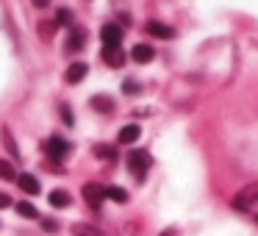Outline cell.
<instances>
[{
  "instance_id": "6da1fadb",
  "label": "cell",
  "mask_w": 258,
  "mask_h": 236,
  "mask_svg": "<svg viewBox=\"0 0 258 236\" xmlns=\"http://www.w3.org/2000/svg\"><path fill=\"white\" fill-rule=\"evenodd\" d=\"M233 208L241 211V214H247V217H252L258 222V184H250V186H244L241 192H236Z\"/></svg>"
},
{
  "instance_id": "7a4b0ae2",
  "label": "cell",
  "mask_w": 258,
  "mask_h": 236,
  "mask_svg": "<svg viewBox=\"0 0 258 236\" xmlns=\"http://www.w3.org/2000/svg\"><path fill=\"white\" fill-rule=\"evenodd\" d=\"M150 164H153V158H150L147 150H131L128 153V169H131V175H134L136 181H145Z\"/></svg>"
},
{
  "instance_id": "3957f363",
  "label": "cell",
  "mask_w": 258,
  "mask_h": 236,
  "mask_svg": "<svg viewBox=\"0 0 258 236\" xmlns=\"http://www.w3.org/2000/svg\"><path fill=\"white\" fill-rule=\"evenodd\" d=\"M45 153L50 161H64L70 153V142L64 139V136H50V139L45 142Z\"/></svg>"
},
{
  "instance_id": "277c9868",
  "label": "cell",
  "mask_w": 258,
  "mask_h": 236,
  "mask_svg": "<svg viewBox=\"0 0 258 236\" xmlns=\"http://www.w3.org/2000/svg\"><path fill=\"white\" fill-rule=\"evenodd\" d=\"M81 195H84L86 206L100 208V206H103V200H106V186H100V184H95V181H89V184H84Z\"/></svg>"
},
{
  "instance_id": "5b68a950",
  "label": "cell",
  "mask_w": 258,
  "mask_h": 236,
  "mask_svg": "<svg viewBox=\"0 0 258 236\" xmlns=\"http://www.w3.org/2000/svg\"><path fill=\"white\" fill-rule=\"evenodd\" d=\"M103 62L108 67L119 70L125 64V53H122V45H103Z\"/></svg>"
},
{
  "instance_id": "8992f818",
  "label": "cell",
  "mask_w": 258,
  "mask_h": 236,
  "mask_svg": "<svg viewBox=\"0 0 258 236\" xmlns=\"http://www.w3.org/2000/svg\"><path fill=\"white\" fill-rule=\"evenodd\" d=\"M17 184H20V189H23L25 195H39V192H42L39 178H36V175H31V172H20L17 175Z\"/></svg>"
},
{
  "instance_id": "52a82bcc",
  "label": "cell",
  "mask_w": 258,
  "mask_h": 236,
  "mask_svg": "<svg viewBox=\"0 0 258 236\" xmlns=\"http://www.w3.org/2000/svg\"><path fill=\"white\" fill-rule=\"evenodd\" d=\"M100 39H103V45H122V28H119V25H114V23L103 25Z\"/></svg>"
},
{
  "instance_id": "ba28073f",
  "label": "cell",
  "mask_w": 258,
  "mask_h": 236,
  "mask_svg": "<svg viewBox=\"0 0 258 236\" xmlns=\"http://www.w3.org/2000/svg\"><path fill=\"white\" fill-rule=\"evenodd\" d=\"M145 28H147V34L156 36V39H172V36H175V31L169 28L167 23H158V20H150Z\"/></svg>"
},
{
  "instance_id": "9c48e42d",
  "label": "cell",
  "mask_w": 258,
  "mask_h": 236,
  "mask_svg": "<svg viewBox=\"0 0 258 236\" xmlns=\"http://www.w3.org/2000/svg\"><path fill=\"white\" fill-rule=\"evenodd\" d=\"M131 58H134L136 64H150L153 58H156V50H153L150 45H134V50H131Z\"/></svg>"
},
{
  "instance_id": "30bf717a",
  "label": "cell",
  "mask_w": 258,
  "mask_h": 236,
  "mask_svg": "<svg viewBox=\"0 0 258 236\" xmlns=\"http://www.w3.org/2000/svg\"><path fill=\"white\" fill-rule=\"evenodd\" d=\"M86 73H89V67H86L84 62H75L67 67V75H64V78H67V84H81V81L86 78Z\"/></svg>"
},
{
  "instance_id": "8fae6325",
  "label": "cell",
  "mask_w": 258,
  "mask_h": 236,
  "mask_svg": "<svg viewBox=\"0 0 258 236\" xmlns=\"http://www.w3.org/2000/svg\"><path fill=\"white\" fill-rule=\"evenodd\" d=\"M139 136H142V128H139L136 123H131V125H125V128H119V136H117V139H119V145H134Z\"/></svg>"
},
{
  "instance_id": "7c38bea8",
  "label": "cell",
  "mask_w": 258,
  "mask_h": 236,
  "mask_svg": "<svg viewBox=\"0 0 258 236\" xmlns=\"http://www.w3.org/2000/svg\"><path fill=\"white\" fill-rule=\"evenodd\" d=\"M95 111H100V114H111L114 111V100L108 95H97V97H92V103H89Z\"/></svg>"
},
{
  "instance_id": "4fadbf2b",
  "label": "cell",
  "mask_w": 258,
  "mask_h": 236,
  "mask_svg": "<svg viewBox=\"0 0 258 236\" xmlns=\"http://www.w3.org/2000/svg\"><path fill=\"white\" fill-rule=\"evenodd\" d=\"M47 200H50V206H53V208H67V206H70V192H64V189H53L50 195H47Z\"/></svg>"
},
{
  "instance_id": "5bb4252c",
  "label": "cell",
  "mask_w": 258,
  "mask_h": 236,
  "mask_svg": "<svg viewBox=\"0 0 258 236\" xmlns=\"http://www.w3.org/2000/svg\"><path fill=\"white\" fill-rule=\"evenodd\" d=\"M92 153H95L97 158H103V161H117V147L114 145H95Z\"/></svg>"
},
{
  "instance_id": "9a60e30c",
  "label": "cell",
  "mask_w": 258,
  "mask_h": 236,
  "mask_svg": "<svg viewBox=\"0 0 258 236\" xmlns=\"http://www.w3.org/2000/svg\"><path fill=\"white\" fill-rule=\"evenodd\" d=\"M17 214H20V217H25V219H39V211H36V206H34V203H28V200L17 203Z\"/></svg>"
},
{
  "instance_id": "2e32d148",
  "label": "cell",
  "mask_w": 258,
  "mask_h": 236,
  "mask_svg": "<svg viewBox=\"0 0 258 236\" xmlns=\"http://www.w3.org/2000/svg\"><path fill=\"white\" fill-rule=\"evenodd\" d=\"M106 197L114 203H128V192L122 186H106Z\"/></svg>"
},
{
  "instance_id": "e0dca14e",
  "label": "cell",
  "mask_w": 258,
  "mask_h": 236,
  "mask_svg": "<svg viewBox=\"0 0 258 236\" xmlns=\"http://www.w3.org/2000/svg\"><path fill=\"white\" fill-rule=\"evenodd\" d=\"M17 178V169L9 158H0V181H14Z\"/></svg>"
},
{
  "instance_id": "ac0fdd59",
  "label": "cell",
  "mask_w": 258,
  "mask_h": 236,
  "mask_svg": "<svg viewBox=\"0 0 258 236\" xmlns=\"http://www.w3.org/2000/svg\"><path fill=\"white\" fill-rule=\"evenodd\" d=\"M84 42H86L84 31H75L73 28V34H70V39H67V50H81V47H84Z\"/></svg>"
},
{
  "instance_id": "d6986e66",
  "label": "cell",
  "mask_w": 258,
  "mask_h": 236,
  "mask_svg": "<svg viewBox=\"0 0 258 236\" xmlns=\"http://www.w3.org/2000/svg\"><path fill=\"white\" fill-rule=\"evenodd\" d=\"M3 147H6L9 153H12V158H20L17 142H14V136H12V131H9V128H3Z\"/></svg>"
},
{
  "instance_id": "ffe728a7",
  "label": "cell",
  "mask_w": 258,
  "mask_h": 236,
  "mask_svg": "<svg viewBox=\"0 0 258 236\" xmlns=\"http://www.w3.org/2000/svg\"><path fill=\"white\" fill-rule=\"evenodd\" d=\"M56 25H73V28H75L73 12H67V9H58V12H56Z\"/></svg>"
},
{
  "instance_id": "44dd1931",
  "label": "cell",
  "mask_w": 258,
  "mask_h": 236,
  "mask_svg": "<svg viewBox=\"0 0 258 236\" xmlns=\"http://www.w3.org/2000/svg\"><path fill=\"white\" fill-rule=\"evenodd\" d=\"M56 28H58V25H56V20H53V23H42V25H39V34H42V39H50V36L56 34Z\"/></svg>"
},
{
  "instance_id": "7402d4cb",
  "label": "cell",
  "mask_w": 258,
  "mask_h": 236,
  "mask_svg": "<svg viewBox=\"0 0 258 236\" xmlns=\"http://www.w3.org/2000/svg\"><path fill=\"white\" fill-rule=\"evenodd\" d=\"M73 233H75V236H100L95 228H86V225H75Z\"/></svg>"
},
{
  "instance_id": "603a6c76",
  "label": "cell",
  "mask_w": 258,
  "mask_h": 236,
  "mask_svg": "<svg viewBox=\"0 0 258 236\" xmlns=\"http://www.w3.org/2000/svg\"><path fill=\"white\" fill-rule=\"evenodd\" d=\"M42 228H45L47 233H56V230H58V222H56V219H42Z\"/></svg>"
},
{
  "instance_id": "cb8c5ba5",
  "label": "cell",
  "mask_w": 258,
  "mask_h": 236,
  "mask_svg": "<svg viewBox=\"0 0 258 236\" xmlns=\"http://www.w3.org/2000/svg\"><path fill=\"white\" fill-rule=\"evenodd\" d=\"M61 117H64V123H67V125L75 123V120H73V111H70V106H61Z\"/></svg>"
},
{
  "instance_id": "d4e9b609",
  "label": "cell",
  "mask_w": 258,
  "mask_h": 236,
  "mask_svg": "<svg viewBox=\"0 0 258 236\" xmlns=\"http://www.w3.org/2000/svg\"><path fill=\"white\" fill-rule=\"evenodd\" d=\"M125 92H128V95H136V92H139V84H136V81H125Z\"/></svg>"
},
{
  "instance_id": "484cf974",
  "label": "cell",
  "mask_w": 258,
  "mask_h": 236,
  "mask_svg": "<svg viewBox=\"0 0 258 236\" xmlns=\"http://www.w3.org/2000/svg\"><path fill=\"white\" fill-rule=\"evenodd\" d=\"M9 206H12V197L6 192H0V208H9Z\"/></svg>"
},
{
  "instance_id": "4316f807",
  "label": "cell",
  "mask_w": 258,
  "mask_h": 236,
  "mask_svg": "<svg viewBox=\"0 0 258 236\" xmlns=\"http://www.w3.org/2000/svg\"><path fill=\"white\" fill-rule=\"evenodd\" d=\"M34 6H39V9H45V6H50V0H31Z\"/></svg>"
},
{
  "instance_id": "83f0119b",
  "label": "cell",
  "mask_w": 258,
  "mask_h": 236,
  "mask_svg": "<svg viewBox=\"0 0 258 236\" xmlns=\"http://www.w3.org/2000/svg\"><path fill=\"white\" fill-rule=\"evenodd\" d=\"M161 236H178V230H175V228H167V230H164Z\"/></svg>"
}]
</instances>
